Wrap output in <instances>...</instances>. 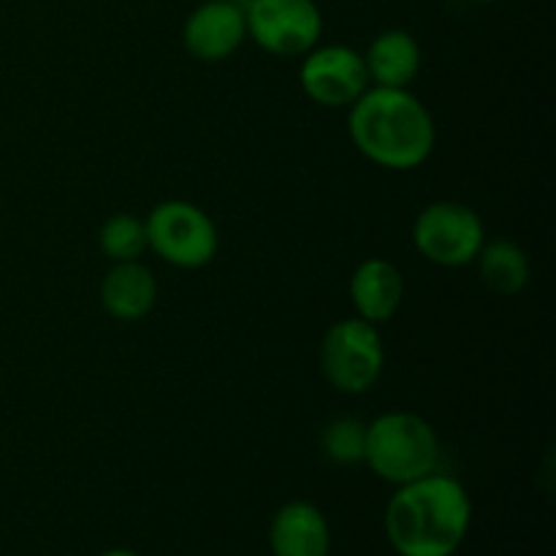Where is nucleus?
Instances as JSON below:
<instances>
[{"mask_svg": "<svg viewBox=\"0 0 556 556\" xmlns=\"http://www.w3.org/2000/svg\"><path fill=\"white\" fill-rule=\"evenodd\" d=\"M472 500L448 472H429L391 494L383 530L400 556H454L470 535Z\"/></svg>", "mask_w": 556, "mask_h": 556, "instance_id": "nucleus-1", "label": "nucleus"}, {"mask_svg": "<svg viewBox=\"0 0 556 556\" xmlns=\"http://www.w3.org/2000/svg\"><path fill=\"white\" fill-rule=\"evenodd\" d=\"M348 134L369 163L389 172H413L438 144L432 112L410 87H367L348 106Z\"/></svg>", "mask_w": 556, "mask_h": 556, "instance_id": "nucleus-2", "label": "nucleus"}, {"mask_svg": "<svg viewBox=\"0 0 556 556\" xmlns=\"http://www.w3.org/2000/svg\"><path fill=\"white\" fill-rule=\"evenodd\" d=\"M364 465L391 486L418 481L440 467V438L418 413H383L367 424Z\"/></svg>", "mask_w": 556, "mask_h": 556, "instance_id": "nucleus-3", "label": "nucleus"}, {"mask_svg": "<svg viewBox=\"0 0 556 556\" xmlns=\"http://www.w3.org/2000/svg\"><path fill=\"white\" fill-rule=\"evenodd\" d=\"M386 351L375 324L345 318L329 326L320 340V369L331 389L342 394H367L380 380Z\"/></svg>", "mask_w": 556, "mask_h": 556, "instance_id": "nucleus-4", "label": "nucleus"}, {"mask_svg": "<svg viewBox=\"0 0 556 556\" xmlns=\"http://www.w3.org/2000/svg\"><path fill=\"white\" fill-rule=\"evenodd\" d=\"M147 248L177 269H201L217 255V226L201 206L182 199L161 201L147 215Z\"/></svg>", "mask_w": 556, "mask_h": 556, "instance_id": "nucleus-5", "label": "nucleus"}, {"mask_svg": "<svg viewBox=\"0 0 556 556\" xmlns=\"http://www.w3.org/2000/svg\"><path fill=\"white\" fill-rule=\"evenodd\" d=\"M483 242L486 228L481 215L459 201H434L424 206L413 223V244L418 255L445 269L476 264Z\"/></svg>", "mask_w": 556, "mask_h": 556, "instance_id": "nucleus-6", "label": "nucleus"}, {"mask_svg": "<svg viewBox=\"0 0 556 556\" xmlns=\"http://www.w3.org/2000/svg\"><path fill=\"white\" fill-rule=\"evenodd\" d=\"M248 38L277 58H304L324 36V14L315 0H248Z\"/></svg>", "mask_w": 556, "mask_h": 556, "instance_id": "nucleus-7", "label": "nucleus"}, {"mask_svg": "<svg viewBox=\"0 0 556 556\" xmlns=\"http://www.w3.org/2000/svg\"><path fill=\"white\" fill-rule=\"evenodd\" d=\"M304 96L324 109H348L367 92L369 76L364 54L348 43L313 47L299 68Z\"/></svg>", "mask_w": 556, "mask_h": 556, "instance_id": "nucleus-8", "label": "nucleus"}, {"mask_svg": "<svg viewBox=\"0 0 556 556\" xmlns=\"http://www.w3.org/2000/svg\"><path fill=\"white\" fill-rule=\"evenodd\" d=\"M248 38L244 5L237 0H201L182 27V43L199 63L228 60Z\"/></svg>", "mask_w": 556, "mask_h": 556, "instance_id": "nucleus-9", "label": "nucleus"}, {"mask_svg": "<svg viewBox=\"0 0 556 556\" xmlns=\"http://www.w3.org/2000/svg\"><path fill=\"white\" fill-rule=\"evenodd\" d=\"M348 291L356 318L383 326L400 313L405 302V277L391 261L367 258L353 269Z\"/></svg>", "mask_w": 556, "mask_h": 556, "instance_id": "nucleus-10", "label": "nucleus"}, {"mask_svg": "<svg viewBox=\"0 0 556 556\" xmlns=\"http://www.w3.org/2000/svg\"><path fill=\"white\" fill-rule=\"evenodd\" d=\"M269 548L275 556H329L331 527L324 510L307 500H291L269 525Z\"/></svg>", "mask_w": 556, "mask_h": 556, "instance_id": "nucleus-11", "label": "nucleus"}, {"mask_svg": "<svg viewBox=\"0 0 556 556\" xmlns=\"http://www.w3.org/2000/svg\"><path fill=\"white\" fill-rule=\"evenodd\" d=\"M157 302V280L141 261L114 264L101 282V304L114 320L136 324L152 313Z\"/></svg>", "mask_w": 556, "mask_h": 556, "instance_id": "nucleus-12", "label": "nucleus"}, {"mask_svg": "<svg viewBox=\"0 0 556 556\" xmlns=\"http://www.w3.org/2000/svg\"><path fill=\"white\" fill-rule=\"evenodd\" d=\"M424 54L407 30H383L364 52L369 87H410L421 74Z\"/></svg>", "mask_w": 556, "mask_h": 556, "instance_id": "nucleus-13", "label": "nucleus"}, {"mask_svg": "<svg viewBox=\"0 0 556 556\" xmlns=\"http://www.w3.org/2000/svg\"><path fill=\"white\" fill-rule=\"evenodd\" d=\"M481 282L497 296H519L530 282V258L525 248L514 239H492L483 242L476 258Z\"/></svg>", "mask_w": 556, "mask_h": 556, "instance_id": "nucleus-14", "label": "nucleus"}, {"mask_svg": "<svg viewBox=\"0 0 556 556\" xmlns=\"http://www.w3.org/2000/svg\"><path fill=\"white\" fill-rule=\"evenodd\" d=\"M98 244H101L103 255L114 264H125V261H139L147 248V226L141 217L128 215V212H117L109 217L98 233Z\"/></svg>", "mask_w": 556, "mask_h": 556, "instance_id": "nucleus-15", "label": "nucleus"}, {"mask_svg": "<svg viewBox=\"0 0 556 556\" xmlns=\"http://www.w3.org/2000/svg\"><path fill=\"white\" fill-rule=\"evenodd\" d=\"M364 443H367V424L351 416H340L329 421L324 427V434H320L324 456L340 467L362 465Z\"/></svg>", "mask_w": 556, "mask_h": 556, "instance_id": "nucleus-16", "label": "nucleus"}, {"mask_svg": "<svg viewBox=\"0 0 556 556\" xmlns=\"http://www.w3.org/2000/svg\"><path fill=\"white\" fill-rule=\"evenodd\" d=\"M101 556H139V554L128 552V548H109V552H103Z\"/></svg>", "mask_w": 556, "mask_h": 556, "instance_id": "nucleus-17", "label": "nucleus"}, {"mask_svg": "<svg viewBox=\"0 0 556 556\" xmlns=\"http://www.w3.org/2000/svg\"><path fill=\"white\" fill-rule=\"evenodd\" d=\"M470 3H481V5H486V3H494V0H470Z\"/></svg>", "mask_w": 556, "mask_h": 556, "instance_id": "nucleus-18", "label": "nucleus"}]
</instances>
